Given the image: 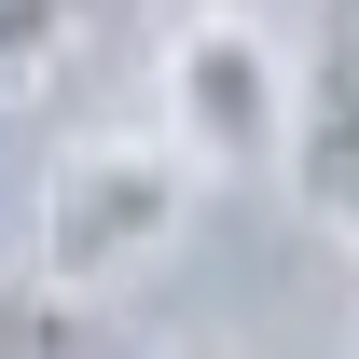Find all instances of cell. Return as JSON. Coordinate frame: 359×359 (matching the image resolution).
Returning <instances> with one entry per match:
<instances>
[{
	"instance_id": "6da1fadb",
	"label": "cell",
	"mask_w": 359,
	"mask_h": 359,
	"mask_svg": "<svg viewBox=\"0 0 359 359\" xmlns=\"http://www.w3.org/2000/svg\"><path fill=\"white\" fill-rule=\"evenodd\" d=\"M194 138H83L69 166L42 180V276L69 290H125L138 263H166V235L194 222Z\"/></svg>"
},
{
	"instance_id": "7a4b0ae2",
	"label": "cell",
	"mask_w": 359,
	"mask_h": 359,
	"mask_svg": "<svg viewBox=\"0 0 359 359\" xmlns=\"http://www.w3.org/2000/svg\"><path fill=\"white\" fill-rule=\"evenodd\" d=\"M166 125L208 166H290V97H276V42L249 28H194L166 55Z\"/></svg>"
},
{
	"instance_id": "3957f363",
	"label": "cell",
	"mask_w": 359,
	"mask_h": 359,
	"mask_svg": "<svg viewBox=\"0 0 359 359\" xmlns=\"http://www.w3.org/2000/svg\"><path fill=\"white\" fill-rule=\"evenodd\" d=\"M290 194H304L318 235H346V249H359V14L318 28L304 83H290Z\"/></svg>"
},
{
	"instance_id": "277c9868",
	"label": "cell",
	"mask_w": 359,
	"mask_h": 359,
	"mask_svg": "<svg viewBox=\"0 0 359 359\" xmlns=\"http://www.w3.org/2000/svg\"><path fill=\"white\" fill-rule=\"evenodd\" d=\"M0 359H111V332L83 318L69 276H14L0 290Z\"/></svg>"
},
{
	"instance_id": "5b68a950",
	"label": "cell",
	"mask_w": 359,
	"mask_h": 359,
	"mask_svg": "<svg viewBox=\"0 0 359 359\" xmlns=\"http://www.w3.org/2000/svg\"><path fill=\"white\" fill-rule=\"evenodd\" d=\"M69 14H83V0H0V97H28L55 55H69Z\"/></svg>"
}]
</instances>
